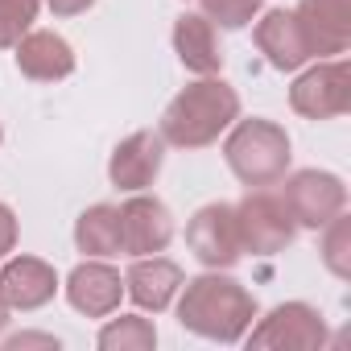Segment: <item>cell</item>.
I'll return each instance as SVG.
<instances>
[{
  "label": "cell",
  "mask_w": 351,
  "mask_h": 351,
  "mask_svg": "<svg viewBox=\"0 0 351 351\" xmlns=\"http://www.w3.org/2000/svg\"><path fill=\"white\" fill-rule=\"evenodd\" d=\"M256 318V298L219 273H203L195 281H182V302H178V322L211 343H240Z\"/></svg>",
  "instance_id": "cell-1"
},
{
  "label": "cell",
  "mask_w": 351,
  "mask_h": 351,
  "mask_svg": "<svg viewBox=\"0 0 351 351\" xmlns=\"http://www.w3.org/2000/svg\"><path fill=\"white\" fill-rule=\"evenodd\" d=\"M240 116V95L236 87H228L215 75H203L199 83H191L186 91H178L169 99L165 116H161V136L165 145L178 149H203L211 141H219L223 128H232Z\"/></svg>",
  "instance_id": "cell-2"
},
{
  "label": "cell",
  "mask_w": 351,
  "mask_h": 351,
  "mask_svg": "<svg viewBox=\"0 0 351 351\" xmlns=\"http://www.w3.org/2000/svg\"><path fill=\"white\" fill-rule=\"evenodd\" d=\"M223 157L244 186H273L289 169V136L273 120H240L223 145Z\"/></svg>",
  "instance_id": "cell-3"
},
{
  "label": "cell",
  "mask_w": 351,
  "mask_h": 351,
  "mask_svg": "<svg viewBox=\"0 0 351 351\" xmlns=\"http://www.w3.org/2000/svg\"><path fill=\"white\" fill-rule=\"evenodd\" d=\"M236 228H240V248L252 252V256H273V252L289 248L293 232H298L285 199L281 195H265V191H256V195L236 203Z\"/></svg>",
  "instance_id": "cell-4"
},
{
  "label": "cell",
  "mask_w": 351,
  "mask_h": 351,
  "mask_svg": "<svg viewBox=\"0 0 351 351\" xmlns=\"http://www.w3.org/2000/svg\"><path fill=\"white\" fill-rule=\"evenodd\" d=\"M322 343H326V322L306 302L277 306L248 335V347H261V351H318Z\"/></svg>",
  "instance_id": "cell-5"
},
{
  "label": "cell",
  "mask_w": 351,
  "mask_h": 351,
  "mask_svg": "<svg viewBox=\"0 0 351 351\" xmlns=\"http://www.w3.org/2000/svg\"><path fill=\"white\" fill-rule=\"evenodd\" d=\"M289 104L306 120H335L351 108V66L347 62H318L298 75L289 87Z\"/></svg>",
  "instance_id": "cell-6"
},
{
  "label": "cell",
  "mask_w": 351,
  "mask_h": 351,
  "mask_svg": "<svg viewBox=\"0 0 351 351\" xmlns=\"http://www.w3.org/2000/svg\"><path fill=\"white\" fill-rule=\"evenodd\" d=\"M281 199H285L293 223L318 232L347 207V186H343V178H335V173H326V169H298L285 182Z\"/></svg>",
  "instance_id": "cell-7"
},
{
  "label": "cell",
  "mask_w": 351,
  "mask_h": 351,
  "mask_svg": "<svg viewBox=\"0 0 351 351\" xmlns=\"http://www.w3.org/2000/svg\"><path fill=\"white\" fill-rule=\"evenodd\" d=\"M186 244L207 269H232L244 256L236 207L232 203H207L203 211H195V219L186 223Z\"/></svg>",
  "instance_id": "cell-8"
},
{
  "label": "cell",
  "mask_w": 351,
  "mask_h": 351,
  "mask_svg": "<svg viewBox=\"0 0 351 351\" xmlns=\"http://www.w3.org/2000/svg\"><path fill=\"white\" fill-rule=\"evenodd\" d=\"M173 240V215L161 199L136 195L120 207V248L128 256H153L165 252V244Z\"/></svg>",
  "instance_id": "cell-9"
},
{
  "label": "cell",
  "mask_w": 351,
  "mask_h": 351,
  "mask_svg": "<svg viewBox=\"0 0 351 351\" xmlns=\"http://www.w3.org/2000/svg\"><path fill=\"white\" fill-rule=\"evenodd\" d=\"M161 161H165V136L153 132V128H141L132 136H124L116 149H112V161H108V178L116 191H145L157 173H161Z\"/></svg>",
  "instance_id": "cell-10"
},
{
  "label": "cell",
  "mask_w": 351,
  "mask_h": 351,
  "mask_svg": "<svg viewBox=\"0 0 351 351\" xmlns=\"http://www.w3.org/2000/svg\"><path fill=\"white\" fill-rule=\"evenodd\" d=\"M293 17L302 25L310 58L343 54L351 46V0H302L293 9Z\"/></svg>",
  "instance_id": "cell-11"
},
{
  "label": "cell",
  "mask_w": 351,
  "mask_h": 351,
  "mask_svg": "<svg viewBox=\"0 0 351 351\" xmlns=\"http://www.w3.org/2000/svg\"><path fill=\"white\" fill-rule=\"evenodd\" d=\"M58 293V273L54 265L38 256H13L0 269V298L9 310H42Z\"/></svg>",
  "instance_id": "cell-12"
},
{
  "label": "cell",
  "mask_w": 351,
  "mask_h": 351,
  "mask_svg": "<svg viewBox=\"0 0 351 351\" xmlns=\"http://www.w3.org/2000/svg\"><path fill=\"white\" fill-rule=\"evenodd\" d=\"M120 298H124V281L104 261H83L66 277V302L87 318H108L120 306Z\"/></svg>",
  "instance_id": "cell-13"
},
{
  "label": "cell",
  "mask_w": 351,
  "mask_h": 351,
  "mask_svg": "<svg viewBox=\"0 0 351 351\" xmlns=\"http://www.w3.org/2000/svg\"><path fill=\"white\" fill-rule=\"evenodd\" d=\"M182 281L186 277H182V269L173 265V261H165V256H136L128 265V273H124V293L141 310L161 314L173 302V293L182 289Z\"/></svg>",
  "instance_id": "cell-14"
},
{
  "label": "cell",
  "mask_w": 351,
  "mask_h": 351,
  "mask_svg": "<svg viewBox=\"0 0 351 351\" xmlns=\"http://www.w3.org/2000/svg\"><path fill=\"white\" fill-rule=\"evenodd\" d=\"M256 46L269 58L273 71H298L310 62V46L302 38V25L293 17V9H269L256 21Z\"/></svg>",
  "instance_id": "cell-15"
},
{
  "label": "cell",
  "mask_w": 351,
  "mask_h": 351,
  "mask_svg": "<svg viewBox=\"0 0 351 351\" xmlns=\"http://www.w3.org/2000/svg\"><path fill=\"white\" fill-rule=\"evenodd\" d=\"M17 66L25 79H38V83H58L75 71V50L62 34H50V29H34L17 42Z\"/></svg>",
  "instance_id": "cell-16"
},
{
  "label": "cell",
  "mask_w": 351,
  "mask_h": 351,
  "mask_svg": "<svg viewBox=\"0 0 351 351\" xmlns=\"http://www.w3.org/2000/svg\"><path fill=\"white\" fill-rule=\"evenodd\" d=\"M173 50H178L182 66L195 75H219L223 66V46L215 38V21L203 13H182L173 21Z\"/></svg>",
  "instance_id": "cell-17"
},
{
  "label": "cell",
  "mask_w": 351,
  "mask_h": 351,
  "mask_svg": "<svg viewBox=\"0 0 351 351\" xmlns=\"http://www.w3.org/2000/svg\"><path fill=\"white\" fill-rule=\"evenodd\" d=\"M75 244L87 256H112L120 252V207L112 203H95L79 215L75 223Z\"/></svg>",
  "instance_id": "cell-18"
},
{
  "label": "cell",
  "mask_w": 351,
  "mask_h": 351,
  "mask_svg": "<svg viewBox=\"0 0 351 351\" xmlns=\"http://www.w3.org/2000/svg\"><path fill=\"white\" fill-rule=\"evenodd\" d=\"M99 347L104 351H153L157 347V330L141 314H120V318H112L99 330Z\"/></svg>",
  "instance_id": "cell-19"
},
{
  "label": "cell",
  "mask_w": 351,
  "mask_h": 351,
  "mask_svg": "<svg viewBox=\"0 0 351 351\" xmlns=\"http://www.w3.org/2000/svg\"><path fill=\"white\" fill-rule=\"evenodd\" d=\"M322 265H326L339 281L351 277V219H347L343 211L326 223V236H322Z\"/></svg>",
  "instance_id": "cell-20"
},
{
  "label": "cell",
  "mask_w": 351,
  "mask_h": 351,
  "mask_svg": "<svg viewBox=\"0 0 351 351\" xmlns=\"http://www.w3.org/2000/svg\"><path fill=\"white\" fill-rule=\"evenodd\" d=\"M42 0H0V50H13L38 21Z\"/></svg>",
  "instance_id": "cell-21"
},
{
  "label": "cell",
  "mask_w": 351,
  "mask_h": 351,
  "mask_svg": "<svg viewBox=\"0 0 351 351\" xmlns=\"http://www.w3.org/2000/svg\"><path fill=\"white\" fill-rule=\"evenodd\" d=\"M199 5H203L207 21H219L223 29H244L261 13L265 0H199Z\"/></svg>",
  "instance_id": "cell-22"
},
{
  "label": "cell",
  "mask_w": 351,
  "mask_h": 351,
  "mask_svg": "<svg viewBox=\"0 0 351 351\" xmlns=\"http://www.w3.org/2000/svg\"><path fill=\"white\" fill-rule=\"evenodd\" d=\"M13 244H17V219H13V211L5 203H0V256L13 252Z\"/></svg>",
  "instance_id": "cell-23"
},
{
  "label": "cell",
  "mask_w": 351,
  "mask_h": 351,
  "mask_svg": "<svg viewBox=\"0 0 351 351\" xmlns=\"http://www.w3.org/2000/svg\"><path fill=\"white\" fill-rule=\"evenodd\" d=\"M21 347H58V339H50V335H13V339H5V351H21Z\"/></svg>",
  "instance_id": "cell-24"
},
{
  "label": "cell",
  "mask_w": 351,
  "mask_h": 351,
  "mask_svg": "<svg viewBox=\"0 0 351 351\" xmlns=\"http://www.w3.org/2000/svg\"><path fill=\"white\" fill-rule=\"evenodd\" d=\"M46 5H50L54 17H79V13H87L95 5V0H46Z\"/></svg>",
  "instance_id": "cell-25"
},
{
  "label": "cell",
  "mask_w": 351,
  "mask_h": 351,
  "mask_svg": "<svg viewBox=\"0 0 351 351\" xmlns=\"http://www.w3.org/2000/svg\"><path fill=\"white\" fill-rule=\"evenodd\" d=\"M9 326V306H5V298H0V330Z\"/></svg>",
  "instance_id": "cell-26"
},
{
  "label": "cell",
  "mask_w": 351,
  "mask_h": 351,
  "mask_svg": "<svg viewBox=\"0 0 351 351\" xmlns=\"http://www.w3.org/2000/svg\"><path fill=\"white\" fill-rule=\"evenodd\" d=\"M0 141H5V128H0Z\"/></svg>",
  "instance_id": "cell-27"
}]
</instances>
